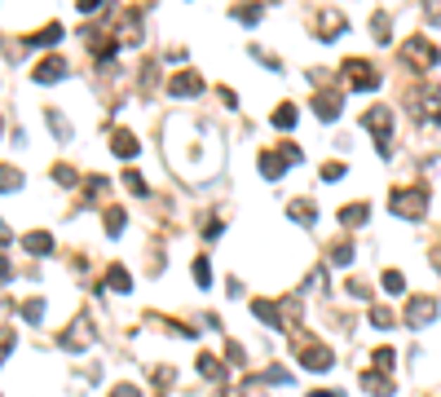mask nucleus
Wrapping results in <instances>:
<instances>
[{
	"label": "nucleus",
	"instance_id": "obj_7",
	"mask_svg": "<svg viewBox=\"0 0 441 397\" xmlns=\"http://www.w3.org/2000/svg\"><path fill=\"white\" fill-rule=\"evenodd\" d=\"M406 58L419 62V66H437L441 62V49L433 40H423V36H411V40H406Z\"/></svg>",
	"mask_w": 441,
	"mask_h": 397
},
{
	"label": "nucleus",
	"instance_id": "obj_35",
	"mask_svg": "<svg viewBox=\"0 0 441 397\" xmlns=\"http://www.w3.org/2000/svg\"><path fill=\"white\" fill-rule=\"evenodd\" d=\"M124 181H128V190H133V194H146V177L141 172H124Z\"/></svg>",
	"mask_w": 441,
	"mask_h": 397
},
{
	"label": "nucleus",
	"instance_id": "obj_23",
	"mask_svg": "<svg viewBox=\"0 0 441 397\" xmlns=\"http://www.w3.org/2000/svg\"><path fill=\"white\" fill-rule=\"evenodd\" d=\"M331 265H353V243H331Z\"/></svg>",
	"mask_w": 441,
	"mask_h": 397
},
{
	"label": "nucleus",
	"instance_id": "obj_1",
	"mask_svg": "<svg viewBox=\"0 0 441 397\" xmlns=\"http://www.w3.org/2000/svg\"><path fill=\"white\" fill-rule=\"evenodd\" d=\"M300 159H305V151L287 141L283 151H260V159H256V163H260V172H265V181H279V177L291 168V163H300Z\"/></svg>",
	"mask_w": 441,
	"mask_h": 397
},
{
	"label": "nucleus",
	"instance_id": "obj_21",
	"mask_svg": "<svg viewBox=\"0 0 441 397\" xmlns=\"http://www.w3.org/2000/svg\"><path fill=\"white\" fill-rule=\"evenodd\" d=\"M287 212H291V221H300V225H314V198H296V203H291Z\"/></svg>",
	"mask_w": 441,
	"mask_h": 397
},
{
	"label": "nucleus",
	"instance_id": "obj_25",
	"mask_svg": "<svg viewBox=\"0 0 441 397\" xmlns=\"http://www.w3.org/2000/svg\"><path fill=\"white\" fill-rule=\"evenodd\" d=\"M18 186H23V172H18V168H9V163H5V168H0V190L9 194V190H18Z\"/></svg>",
	"mask_w": 441,
	"mask_h": 397
},
{
	"label": "nucleus",
	"instance_id": "obj_32",
	"mask_svg": "<svg viewBox=\"0 0 441 397\" xmlns=\"http://www.w3.org/2000/svg\"><path fill=\"white\" fill-rule=\"evenodd\" d=\"M23 318H27V322H40V318H44V301H27V305H23Z\"/></svg>",
	"mask_w": 441,
	"mask_h": 397
},
{
	"label": "nucleus",
	"instance_id": "obj_20",
	"mask_svg": "<svg viewBox=\"0 0 441 397\" xmlns=\"http://www.w3.org/2000/svg\"><path fill=\"white\" fill-rule=\"evenodd\" d=\"M269 124H274V128H283V132H287V128H296V106H291V102H283L279 111L269 115Z\"/></svg>",
	"mask_w": 441,
	"mask_h": 397
},
{
	"label": "nucleus",
	"instance_id": "obj_38",
	"mask_svg": "<svg viewBox=\"0 0 441 397\" xmlns=\"http://www.w3.org/2000/svg\"><path fill=\"white\" fill-rule=\"evenodd\" d=\"M155 384H159V389H168V384H172V371H168V367H163V371L155 367Z\"/></svg>",
	"mask_w": 441,
	"mask_h": 397
},
{
	"label": "nucleus",
	"instance_id": "obj_19",
	"mask_svg": "<svg viewBox=\"0 0 441 397\" xmlns=\"http://www.w3.org/2000/svg\"><path fill=\"white\" fill-rule=\"evenodd\" d=\"M62 40V23H49V27H40L36 36H31L27 44H36V49H49V44H58Z\"/></svg>",
	"mask_w": 441,
	"mask_h": 397
},
{
	"label": "nucleus",
	"instance_id": "obj_5",
	"mask_svg": "<svg viewBox=\"0 0 441 397\" xmlns=\"http://www.w3.org/2000/svg\"><path fill=\"white\" fill-rule=\"evenodd\" d=\"M437 296H411V301H406V313H402V322L406 327H428L433 318H437Z\"/></svg>",
	"mask_w": 441,
	"mask_h": 397
},
{
	"label": "nucleus",
	"instance_id": "obj_41",
	"mask_svg": "<svg viewBox=\"0 0 441 397\" xmlns=\"http://www.w3.org/2000/svg\"><path fill=\"white\" fill-rule=\"evenodd\" d=\"M9 274H13V270H9V260L0 256V283H9Z\"/></svg>",
	"mask_w": 441,
	"mask_h": 397
},
{
	"label": "nucleus",
	"instance_id": "obj_45",
	"mask_svg": "<svg viewBox=\"0 0 441 397\" xmlns=\"http://www.w3.org/2000/svg\"><path fill=\"white\" fill-rule=\"evenodd\" d=\"M225 397H234V393H225Z\"/></svg>",
	"mask_w": 441,
	"mask_h": 397
},
{
	"label": "nucleus",
	"instance_id": "obj_2",
	"mask_svg": "<svg viewBox=\"0 0 441 397\" xmlns=\"http://www.w3.org/2000/svg\"><path fill=\"white\" fill-rule=\"evenodd\" d=\"M296 358H300L305 371H331V362H335V353L326 344L309 340V336H296Z\"/></svg>",
	"mask_w": 441,
	"mask_h": 397
},
{
	"label": "nucleus",
	"instance_id": "obj_9",
	"mask_svg": "<svg viewBox=\"0 0 441 397\" xmlns=\"http://www.w3.org/2000/svg\"><path fill=\"white\" fill-rule=\"evenodd\" d=\"M62 75H67V58H44L40 66H36V80H40V84H53V80H62Z\"/></svg>",
	"mask_w": 441,
	"mask_h": 397
},
{
	"label": "nucleus",
	"instance_id": "obj_27",
	"mask_svg": "<svg viewBox=\"0 0 441 397\" xmlns=\"http://www.w3.org/2000/svg\"><path fill=\"white\" fill-rule=\"evenodd\" d=\"M380 283H384V291H388V296H402V291H406V278H402L397 270H388V274L380 278Z\"/></svg>",
	"mask_w": 441,
	"mask_h": 397
},
{
	"label": "nucleus",
	"instance_id": "obj_37",
	"mask_svg": "<svg viewBox=\"0 0 441 397\" xmlns=\"http://www.w3.org/2000/svg\"><path fill=\"white\" fill-rule=\"evenodd\" d=\"M225 358H230L234 367H238V362H243V344H234V340H230V344H225Z\"/></svg>",
	"mask_w": 441,
	"mask_h": 397
},
{
	"label": "nucleus",
	"instance_id": "obj_17",
	"mask_svg": "<svg viewBox=\"0 0 441 397\" xmlns=\"http://www.w3.org/2000/svg\"><path fill=\"white\" fill-rule=\"evenodd\" d=\"M106 287L110 291H133V274H128L124 265H110L106 270Z\"/></svg>",
	"mask_w": 441,
	"mask_h": 397
},
{
	"label": "nucleus",
	"instance_id": "obj_15",
	"mask_svg": "<svg viewBox=\"0 0 441 397\" xmlns=\"http://www.w3.org/2000/svg\"><path fill=\"white\" fill-rule=\"evenodd\" d=\"M110 151H115L120 159H133V155L141 151V146H137V137H133V132H124V128H120L115 137H110Z\"/></svg>",
	"mask_w": 441,
	"mask_h": 397
},
{
	"label": "nucleus",
	"instance_id": "obj_12",
	"mask_svg": "<svg viewBox=\"0 0 441 397\" xmlns=\"http://www.w3.org/2000/svg\"><path fill=\"white\" fill-rule=\"evenodd\" d=\"M23 247L31 256H49L53 252V234H44V229H31V234H23Z\"/></svg>",
	"mask_w": 441,
	"mask_h": 397
},
{
	"label": "nucleus",
	"instance_id": "obj_44",
	"mask_svg": "<svg viewBox=\"0 0 441 397\" xmlns=\"http://www.w3.org/2000/svg\"><path fill=\"white\" fill-rule=\"evenodd\" d=\"M437 124H441V102H437Z\"/></svg>",
	"mask_w": 441,
	"mask_h": 397
},
{
	"label": "nucleus",
	"instance_id": "obj_39",
	"mask_svg": "<svg viewBox=\"0 0 441 397\" xmlns=\"http://www.w3.org/2000/svg\"><path fill=\"white\" fill-rule=\"evenodd\" d=\"M349 291L357 296V301H366V296H371V287H366V283H357V278H353V283H349Z\"/></svg>",
	"mask_w": 441,
	"mask_h": 397
},
{
	"label": "nucleus",
	"instance_id": "obj_30",
	"mask_svg": "<svg viewBox=\"0 0 441 397\" xmlns=\"http://www.w3.org/2000/svg\"><path fill=\"white\" fill-rule=\"evenodd\" d=\"M49 128H53V132H58V137H62V141H67V137H71V124H67V120H62V115H58V111H49Z\"/></svg>",
	"mask_w": 441,
	"mask_h": 397
},
{
	"label": "nucleus",
	"instance_id": "obj_8",
	"mask_svg": "<svg viewBox=\"0 0 441 397\" xmlns=\"http://www.w3.org/2000/svg\"><path fill=\"white\" fill-rule=\"evenodd\" d=\"M168 93H172V97H194V93H203V80L194 75V71H177V75L168 80Z\"/></svg>",
	"mask_w": 441,
	"mask_h": 397
},
{
	"label": "nucleus",
	"instance_id": "obj_16",
	"mask_svg": "<svg viewBox=\"0 0 441 397\" xmlns=\"http://www.w3.org/2000/svg\"><path fill=\"white\" fill-rule=\"evenodd\" d=\"M89 340H93V327H89V322H79V327H71L67 336H62V349H84Z\"/></svg>",
	"mask_w": 441,
	"mask_h": 397
},
{
	"label": "nucleus",
	"instance_id": "obj_18",
	"mask_svg": "<svg viewBox=\"0 0 441 397\" xmlns=\"http://www.w3.org/2000/svg\"><path fill=\"white\" fill-rule=\"evenodd\" d=\"M318 27H322V36H326V40H331V36H340V31H345V13L322 9V13H318Z\"/></svg>",
	"mask_w": 441,
	"mask_h": 397
},
{
	"label": "nucleus",
	"instance_id": "obj_3",
	"mask_svg": "<svg viewBox=\"0 0 441 397\" xmlns=\"http://www.w3.org/2000/svg\"><path fill=\"white\" fill-rule=\"evenodd\" d=\"M362 124H366V132H375L380 155H384V159L393 155V146H388V132H393V111H388V106H371V111L362 115Z\"/></svg>",
	"mask_w": 441,
	"mask_h": 397
},
{
	"label": "nucleus",
	"instance_id": "obj_13",
	"mask_svg": "<svg viewBox=\"0 0 441 397\" xmlns=\"http://www.w3.org/2000/svg\"><path fill=\"white\" fill-rule=\"evenodd\" d=\"M252 313L260 322H269V327H287V318H283V309L274 305V301H252Z\"/></svg>",
	"mask_w": 441,
	"mask_h": 397
},
{
	"label": "nucleus",
	"instance_id": "obj_28",
	"mask_svg": "<svg viewBox=\"0 0 441 397\" xmlns=\"http://www.w3.org/2000/svg\"><path fill=\"white\" fill-rule=\"evenodd\" d=\"M13 344H18V331H13V327H0V362L9 358V349H13Z\"/></svg>",
	"mask_w": 441,
	"mask_h": 397
},
{
	"label": "nucleus",
	"instance_id": "obj_36",
	"mask_svg": "<svg viewBox=\"0 0 441 397\" xmlns=\"http://www.w3.org/2000/svg\"><path fill=\"white\" fill-rule=\"evenodd\" d=\"M345 177V163H322V181H340Z\"/></svg>",
	"mask_w": 441,
	"mask_h": 397
},
{
	"label": "nucleus",
	"instance_id": "obj_40",
	"mask_svg": "<svg viewBox=\"0 0 441 397\" xmlns=\"http://www.w3.org/2000/svg\"><path fill=\"white\" fill-rule=\"evenodd\" d=\"M110 397H141V393H137L133 384H120V389H115V393H110Z\"/></svg>",
	"mask_w": 441,
	"mask_h": 397
},
{
	"label": "nucleus",
	"instance_id": "obj_34",
	"mask_svg": "<svg viewBox=\"0 0 441 397\" xmlns=\"http://www.w3.org/2000/svg\"><path fill=\"white\" fill-rule=\"evenodd\" d=\"M53 177H58V186H75V168H71V163H58Z\"/></svg>",
	"mask_w": 441,
	"mask_h": 397
},
{
	"label": "nucleus",
	"instance_id": "obj_10",
	"mask_svg": "<svg viewBox=\"0 0 441 397\" xmlns=\"http://www.w3.org/2000/svg\"><path fill=\"white\" fill-rule=\"evenodd\" d=\"M362 389L371 397H388V393H393V379H388L384 371H362Z\"/></svg>",
	"mask_w": 441,
	"mask_h": 397
},
{
	"label": "nucleus",
	"instance_id": "obj_29",
	"mask_svg": "<svg viewBox=\"0 0 441 397\" xmlns=\"http://www.w3.org/2000/svg\"><path fill=\"white\" fill-rule=\"evenodd\" d=\"M371 358H375V371H393V362H397V353H393V349H375Z\"/></svg>",
	"mask_w": 441,
	"mask_h": 397
},
{
	"label": "nucleus",
	"instance_id": "obj_26",
	"mask_svg": "<svg viewBox=\"0 0 441 397\" xmlns=\"http://www.w3.org/2000/svg\"><path fill=\"white\" fill-rule=\"evenodd\" d=\"M106 234H110V239L124 234V208H110V212H106Z\"/></svg>",
	"mask_w": 441,
	"mask_h": 397
},
{
	"label": "nucleus",
	"instance_id": "obj_24",
	"mask_svg": "<svg viewBox=\"0 0 441 397\" xmlns=\"http://www.w3.org/2000/svg\"><path fill=\"white\" fill-rule=\"evenodd\" d=\"M199 371H203L207 379H221V375H225V362H217L212 353H203V358H199Z\"/></svg>",
	"mask_w": 441,
	"mask_h": 397
},
{
	"label": "nucleus",
	"instance_id": "obj_43",
	"mask_svg": "<svg viewBox=\"0 0 441 397\" xmlns=\"http://www.w3.org/2000/svg\"><path fill=\"white\" fill-rule=\"evenodd\" d=\"M9 239H13V234H9V225H5V221H0V243H9Z\"/></svg>",
	"mask_w": 441,
	"mask_h": 397
},
{
	"label": "nucleus",
	"instance_id": "obj_11",
	"mask_svg": "<svg viewBox=\"0 0 441 397\" xmlns=\"http://www.w3.org/2000/svg\"><path fill=\"white\" fill-rule=\"evenodd\" d=\"M340 106H345V97H340V93H318V97H314L318 120H335V115H340Z\"/></svg>",
	"mask_w": 441,
	"mask_h": 397
},
{
	"label": "nucleus",
	"instance_id": "obj_31",
	"mask_svg": "<svg viewBox=\"0 0 441 397\" xmlns=\"http://www.w3.org/2000/svg\"><path fill=\"white\" fill-rule=\"evenodd\" d=\"M207 278H212V270H207V256H194V283H199V287H207Z\"/></svg>",
	"mask_w": 441,
	"mask_h": 397
},
{
	"label": "nucleus",
	"instance_id": "obj_6",
	"mask_svg": "<svg viewBox=\"0 0 441 397\" xmlns=\"http://www.w3.org/2000/svg\"><path fill=\"white\" fill-rule=\"evenodd\" d=\"M345 75H349V84L362 89V93H366V89H380V71H375L371 62H362V58H349V62H345Z\"/></svg>",
	"mask_w": 441,
	"mask_h": 397
},
{
	"label": "nucleus",
	"instance_id": "obj_4",
	"mask_svg": "<svg viewBox=\"0 0 441 397\" xmlns=\"http://www.w3.org/2000/svg\"><path fill=\"white\" fill-rule=\"evenodd\" d=\"M388 203H393V212L397 217H423V208H428V186H411V190H393V198H388Z\"/></svg>",
	"mask_w": 441,
	"mask_h": 397
},
{
	"label": "nucleus",
	"instance_id": "obj_14",
	"mask_svg": "<svg viewBox=\"0 0 441 397\" xmlns=\"http://www.w3.org/2000/svg\"><path fill=\"white\" fill-rule=\"evenodd\" d=\"M366 217H371V208H366V203H349V208H340V225H345V229L366 225Z\"/></svg>",
	"mask_w": 441,
	"mask_h": 397
},
{
	"label": "nucleus",
	"instance_id": "obj_22",
	"mask_svg": "<svg viewBox=\"0 0 441 397\" xmlns=\"http://www.w3.org/2000/svg\"><path fill=\"white\" fill-rule=\"evenodd\" d=\"M397 318H393V309H384V305H371V327H380V331H388Z\"/></svg>",
	"mask_w": 441,
	"mask_h": 397
},
{
	"label": "nucleus",
	"instance_id": "obj_33",
	"mask_svg": "<svg viewBox=\"0 0 441 397\" xmlns=\"http://www.w3.org/2000/svg\"><path fill=\"white\" fill-rule=\"evenodd\" d=\"M234 18L252 27V23H260V18H265V9H260V5H256V9H234Z\"/></svg>",
	"mask_w": 441,
	"mask_h": 397
},
{
	"label": "nucleus",
	"instance_id": "obj_42",
	"mask_svg": "<svg viewBox=\"0 0 441 397\" xmlns=\"http://www.w3.org/2000/svg\"><path fill=\"white\" fill-rule=\"evenodd\" d=\"M309 397H345L340 389H318V393H309Z\"/></svg>",
	"mask_w": 441,
	"mask_h": 397
}]
</instances>
